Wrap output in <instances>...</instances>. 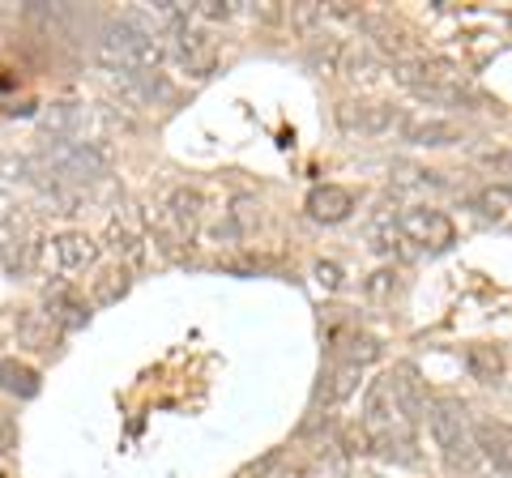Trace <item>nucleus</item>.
<instances>
[{"mask_svg": "<svg viewBox=\"0 0 512 478\" xmlns=\"http://www.w3.org/2000/svg\"><path fill=\"white\" fill-rule=\"evenodd\" d=\"M94 56H99L111 73H141V69H158L163 43H158L154 22H146L141 13H128V18H116L99 30Z\"/></svg>", "mask_w": 512, "mask_h": 478, "instance_id": "f257e3e1", "label": "nucleus"}, {"mask_svg": "<svg viewBox=\"0 0 512 478\" xmlns=\"http://www.w3.org/2000/svg\"><path fill=\"white\" fill-rule=\"evenodd\" d=\"M397 82H402L414 99L436 103V107H470L474 103V90L466 86L461 69L444 56L406 60V65H397Z\"/></svg>", "mask_w": 512, "mask_h": 478, "instance_id": "f03ea898", "label": "nucleus"}, {"mask_svg": "<svg viewBox=\"0 0 512 478\" xmlns=\"http://www.w3.org/2000/svg\"><path fill=\"white\" fill-rule=\"evenodd\" d=\"M427 427H431V440H436V449L444 453L448 466L470 470L478 461L474 427H470L466 406H461V402H453V397H440V402L427 410Z\"/></svg>", "mask_w": 512, "mask_h": 478, "instance_id": "7ed1b4c3", "label": "nucleus"}, {"mask_svg": "<svg viewBox=\"0 0 512 478\" xmlns=\"http://www.w3.org/2000/svg\"><path fill=\"white\" fill-rule=\"evenodd\" d=\"M397 227H402L406 239H414V244H423L431 252H444L457 239L453 218L440 214V210H427V205H423V210H402V214H397Z\"/></svg>", "mask_w": 512, "mask_h": 478, "instance_id": "20e7f679", "label": "nucleus"}, {"mask_svg": "<svg viewBox=\"0 0 512 478\" xmlns=\"http://www.w3.org/2000/svg\"><path fill=\"white\" fill-rule=\"evenodd\" d=\"M39 261V239L26 222H9L5 235H0V269L9 278H30Z\"/></svg>", "mask_w": 512, "mask_h": 478, "instance_id": "39448f33", "label": "nucleus"}, {"mask_svg": "<svg viewBox=\"0 0 512 478\" xmlns=\"http://www.w3.org/2000/svg\"><path fill=\"white\" fill-rule=\"evenodd\" d=\"M171 35H175V39H171V56L180 60L188 73L205 77V73L214 69V56H218V52H214V39L205 35V30H192V26L184 22V26H175Z\"/></svg>", "mask_w": 512, "mask_h": 478, "instance_id": "423d86ee", "label": "nucleus"}, {"mask_svg": "<svg viewBox=\"0 0 512 478\" xmlns=\"http://www.w3.org/2000/svg\"><path fill=\"white\" fill-rule=\"evenodd\" d=\"M338 124L342 133H359V137H376L397 124V111L384 103H342L338 107Z\"/></svg>", "mask_w": 512, "mask_h": 478, "instance_id": "0eeeda50", "label": "nucleus"}, {"mask_svg": "<svg viewBox=\"0 0 512 478\" xmlns=\"http://www.w3.org/2000/svg\"><path fill=\"white\" fill-rule=\"evenodd\" d=\"M474 449H478V457H487L500 474L512 478V427L508 423H495V419L474 423Z\"/></svg>", "mask_w": 512, "mask_h": 478, "instance_id": "6e6552de", "label": "nucleus"}, {"mask_svg": "<svg viewBox=\"0 0 512 478\" xmlns=\"http://www.w3.org/2000/svg\"><path fill=\"white\" fill-rule=\"evenodd\" d=\"M52 257H56V269H64V274H82V269L99 261V244L86 231H64L52 239Z\"/></svg>", "mask_w": 512, "mask_h": 478, "instance_id": "1a4fd4ad", "label": "nucleus"}, {"mask_svg": "<svg viewBox=\"0 0 512 478\" xmlns=\"http://www.w3.org/2000/svg\"><path fill=\"white\" fill-rule=\"evenodd\" d=\"M86 120H90V111L86 103H52L39 116V129L47 137H64V141H82L86 133Z\"/></svg>", "mask_w": 512, "mask_h": 478, "instance_id": "9d476101", "label": "nucleus"}, {"mask_svg": "<svg viewBox=\"0 0 512 478\" xmlns=\"http://www.w3.org/2000/svg\"><path fill=\"white\" fill-rule=\"evenodd\" d=\"M43 316L52 325H60V329H82L90 312H86L82 299L69 291V286L56 282V286H47V295H43Z\"/></svg>", "mask_w": 512, "mask_h": 478, "instance_id": "9b49d317", "label": "nucleus"}, {"mask_svg": "<svg viewBox=\"0 0 512 478\" xmlns=\"http://www.w3.org/2000/svg\"><path fill=\"white\" fill-rule=\"evenodd\" d=\"M389 385H393V397H397V406H402V414L414 423V419H423L427 414V393H423V380L419 372L410 368V363H397V368L389 372Z\"/></svg>", "mask_w": 512, "mask_h": 478, "instance_id": "f8f14e48", "label": "nucleus"}, {"mask_svg": "<svg viewBox=\"0 0 512 478\" xmlns=\"http://www.w3.org/2000/svg\"><path fill=\"white\" fill-rule=\"evenodd\" d=\"M350 210H355V193L342 184H320L308 193V214L316 222H342L350 218Z\"/></svg>", "mask_w": 512, "mask_h": 478, "instance_id": "ddd939ff", "label": "nucleus"}, {"mask_svg": "<svg viewBox=\"0 0 512 478\" xmlns=\"http://www.w3.org/2000/svg\"><path fill=\"white\" fill-rule=\"evenodd\" d=\"M116 86H120L124 99H133V103H163V99H171V82L158 69L116 73Z\"/></svg>", "mask_w": 512, "mask_h": 478, "instance_id": "4468645a", "label": "nucleus"}, {"mask_svg": "<svg viewBox=\"0 0 512 478\" xmlns=\"http://www.w3.org/2000/svg\"><path fill=\"white\" fill-rule=\"evenodd\" d=\"M201 214H205V197L197 188H175L171 201H167V222L175 227V235L192 239V231L201 227Z\"/></svg>", "mask_w": 512, "mask_h": 478, "instance_id": "2eb2a0df", "label": "nucleus"}, {"mask_svg": "<svg viewBox=\"0 0 512 478\" xmlns=\"http://www.w3.org/2000/svg\"><path fill=\"white\" fill-rule=\"evenodd\" d=\"M466 368L474 380H483V385H495V380H504V350L500 346H487V342H474L466 346Z\"/></svg>", "mask_w": 512, "mask_h": 478, "instance_id": "dca6fc26", "label": "nucleus"}, {"mask_svg": "<svg viewBox=\"0 0 512 478\" xmlns=\"http://www.w3.org/2000/svg\"><path fill=\"white\" fill-rule=\"evenodd\" d=\"M402 137L414 146H453V141H461V129L448 120H406Z\"/></svg>", "mask_w": 512, "mask_h": 478, "instance_id": "f3484780", "label": "nucleus"}, {"mask_svg": "<svg viewBox=\"0 0 512 478\" xmlns=\"http://www.w3.org/2000/svg\"><path fill=\"white\" fill-rule=\"evenodd\" d=\"M0 389L13 393V397H35L39 393V372L30 363H18V359H0Z\"/></svg>", "mask_w": 512, "mask_h": 478, "instance_id": "a211bd4d", "label": "nucleus"}, {"mask_svg": "<svg viewBox=\"0 0 512 478\" xmlns=\"http://www.w3.org/2000/svg\"><path fill=\"white\" fill-rule=\"evenodd\" d=\"M128 286H133V278H128V269L124 265H116V269H103L99 278H94V304L99 308H107V304H116V299H124L128 295Z\"/></svg>", "mask_w": 512, "mask_h": 478, "instance_id": "6ab92c4d", "label": "nucleus"}, {"mask_svg": "<svg viewBox=\"0 0 512 478\" xmlns=\"http://www.w3.org/2000/svg\"><path fill=\"white\" fill-rule=\"evenodd\" d=\"M239 478H303V466L291 453H269V457L256 461V466H248Z\"/></svg>", "mask_w": 512, "mask_h": 478, "instance_id": "aec40b11", "label": "nucleus"}, {"mask_svg": "<svg viewBox=\"0 0 512 478\" xmlns=\"http://www.w3.org/2000/svg\"><path fill=\"white\" fill-rule=\"evenodd\" d=\"M474 205L491 218H508L512 214V184H495V188H483V193L474 197Z\"/></svg>", "mask_w": 512, "mask_h": 478, "instance_id": "412c9836", "label": "nucleus"}, {"mask_svg": "<svg viewBox=\"0 0 512 478\" xmlns=\"http://www.w3.org/2000/svg\"><path fill=\"white\" fill-rule=\"evenodd\" d=\"M107 239H111V248H116V257H124V261H141V239H137L133 231L111 227Z\"/></svg>", "mask_w": 512, "mask_h": 478, "instance_id": "4be33fe9", "label": "nucleus"}, {"mask_svg": "<svg viewBox=\"0 0 512 478\" xmlns=\"http://www.w3.org/2000/svg\"><path fill=\"white\" fill-rule=\"evenodd\" d=\"M483 163H487L495 175H508V180H512V150H487Z\"/></svg>", "mask_w": 512, "mask_h": 478, "instance_id": "5701e85b", "label": "nucleus"}, {"mask_svg": "<svg viewBox=\"0 0 512 478\" xmlns=\"http://www.w3.org/2000/svg\"><path fill=\"white\" fill-rule=\"evenodd\" d=\"M13 222V197H9V188H0V227H9Z\"/></svg>", "mask_w": 512, "mask_h": 478, "instance_id": "b1692460", "label": "nucleus"}, {"mask_svg": "<svg viewBox=\"0 0 512 478\" xmlns=\"http://www.w3.org/2000/svg\"><path fill=\"white\" fill-rule=\"evenodd\" d=\"M13 449V423L0 414V453H9Z\"/></svg>", "mask_w": 512, "mask_h": 478, "instance_id": "393cba45", "label": "nucleus"}, {"mask_svg": "<svg viewBox=\"0 0 512 478\" xmlns=\"http://www.w3.org/2000/svg\"><path fill=\"white\" fill-rule=\"evenodd\" d=\"M316 278L325 282V286H338L342 278H338V265H316Z\"/></svg>", "mask_w": 512, "mask_h": 478, "instance_id": "a878e982", "label": "nucleus"}, {"mask_svg": "<svg viewBox=\"0 0 512 478\" xmlns=\"http://www.w3.org/2000/svg\"><path fill=\"white\" fill-rule=\"evenodd\" d=\"M0 478H5V474H0Z\"/></svg>", "mask_w": 512, "mask_h": 478, "instance_id": "bb28decb", "label": "nucleus"}]
</instances>
